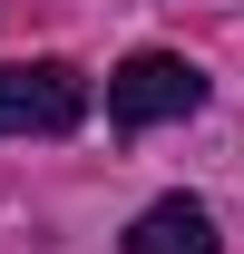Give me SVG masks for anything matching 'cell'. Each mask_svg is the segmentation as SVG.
<instances>
[{
  "label": "cell",
  "mask_w": 244,
  "mask_h": 254,
  "mask_svg": "<svg viewBox=\"0 0 244 254\" xmlns=\"http://www.w3.org/2000/svg\"><path fill=\"white\" fill-rule=\"evenodd\" d=\"M88 118V78L68 59H10L0 68V137H68Z\"/></svg>",
  "instance_id": "obj_1"
},
{
  "label": "cell",
  "mask_w": 244,
  "mask_h": 254,
  "mask_svg": "<svg viewBox=\"0 0 244 254\" xmlns=\"http://www.w3.org/2000/svg\"><path fill=\"white\" fill-rule=\"evenodd\" d=\"M195 108H205V68L176 59V49H137L108 78V118L118 127H166V118H195Z\"/></svg>",
  "instance_id": "obj_2"
},
{
  "label": "cell",
  "mask_w": 244,
  "mask_h": 254,
  "mask_svg": "<svg viewBox=\"0 0 244 254\" xmlns=\"http://www.w3.org/2000/svg\"><path fill=\"white\" fill-rule=\"evenodd\" d=\"M127 254H215V215L195 195H156L147 215L127 225Z\"/></svg>",
  "instance_id": "obj_3"
}]
</instances>
